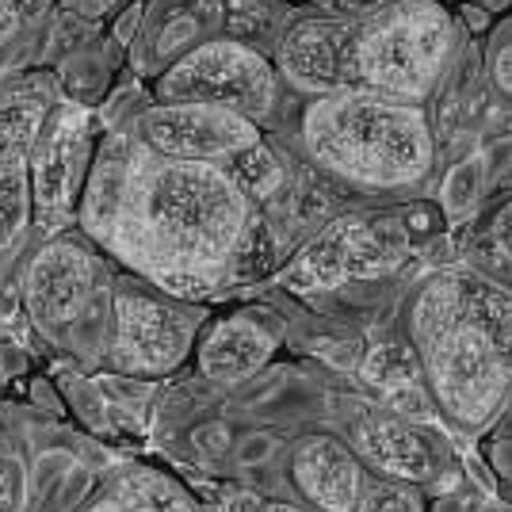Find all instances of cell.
<instances>
[{
  "label": "cell",
  "instance_id": "cb8c5ba5",
  "mask_svg": "<svg viewBox=\"0 0 512 512\" xmlns=\"http://www.w3.org/2000/svg\"><path fill=\"white\" fill-rule=\"evenodd\" d=\"M23 497H27V478L16 459L0 463V512H20Z\"/></svg>",
  "mask_w": 512,
  "mask_h": 512
},
{
  "label": "cell",
  "instance_id": "e575fe53",
  "mask_svg": "<svg viewBox=\"0 0 512 512\" xmlns=\"http://www.w3.org/2000/svg\"><path fill=\"white\" fill-rule=\"evenodd\" d=\"M287 4H306V0H287Z\"/></svg>",
  "mask_w": 512,
  "mask_h": 512
},
{
  "label": "cell",
  "instance_id": "1f68e13d",
  "mask_svg": "<svg viewBox=\"0 0 512 512\" xmlns=\"http://www.w3.org/2000/svg\"><path fill=\"white\" fill-rule=\"evenodd\" d=\"M260 512H299V509H291V505H260Z\"/></svg>",
  "mask_w": 512,
  "mask_h": 512
},
{
  "label": "cell",
  "instance_id": "9c48e42d",
  "mask_svg": "<svg viewBox=\"0 0 512 512\" xmlns=\"http://www.w3.org/2000/svg\"><path fill=\"white\" fill-rule=\"evenodd\" d=\"M130 134L165 157L218 161V165L264 142L260 127L237 111L203 104H157V100L134 119Z\"/></svg>",
  "mask_w": 512,
  "mask_h": 512
},
{
  "label": "cell",
  "instance_id": "7c38bea8",
  "mask_svg": "<svg viewBox=\"0 0 512 512\" xmlns=\"http://www.w3.org/2000/svg\"><path fill=\"white\" fill-rule=\"evenodd\" d=\"M291 478L321 512H356L363 497V470L352 451L333 436H310L291 455Z\"/></svg>",
  "mask_w": 512,
  "mask_h": 512
},
{
  "label": "cell",
  "instance_id": "ffe728a7",
  "mask_svg": "<svg viewBox=\"0 0 512 512\" xmlns=\"http://www.w3.org/2000/svg\"><path fill=\"white\" fill-rule=\"evenodd\" d=\"M363 379L371 386H379L383 394L398 390V386L417 383V367H413V348H402V344H375L363 360Z\"/></svg>",
  "mask_w": 512,
  "mask_h": 512
},
{
  "label": "cell",
  "instance_id": "9a60e30c",
  "mask_svg": "<svg viewBox=\"0 0 512 512\" xmlns=\"http://www.w3.org/2000/svg\"><path fill=\"white\" fill-rule=\"evenodd\" d=\"M291 23L295 16L287 0H226V39L253 46L268 58H276Z\"/></svg>",
  "mask_w": 512,
  "mask_h": 512
},
{
  "label": "cell",
  "instance_id": "d6a6232c",
  "mask_svg": "<svg viewBox=\"0 0 512 512\" xmlns=\"http://www.w3.org/2000/svg\"><path fill=\"white\" fill-rule=\"evenodd\" d=\"M0 379H4V329H0Z\"/></svg>",
  "mask_w": 512,
  "mask_h": 512
},
{
  "label": "cell",
  "instance_id": "5b68a950",
  "mask_svg": "<svg viewBox=\"0 0 512 512\" xmlns=\"http://www.w3.org/2000/svg\"><path fill=\"white\" fill-rule=\"evenodd\" d=\"M111 318L115 341L107 363L130 379H161L188 360L207 314L146 279H119L111 283Z\"/></svg>",
  "mask_w": 512,
  "mask_h": 512
},
{
  "label": "cell",
  "instance_id": "5bb4252c",
  "mask_svg": "<svg viewBox=\"0 0 512 512\" xmlns=\"http://www.w3.org/2000/svg\"><path fill=\"white\" fill-rule=\"evenodd\" d=\"M348 237H352V218H333L321 230L302 256L283 272V283L291 291H333L352 279V253H348Z\"/></svg>",
  "mask_w": 512,
  "mask_h": 512
},
{
  "label": "cell",
  "instance_id": "6da1fadb",
  "mask_svg": "<svg viewBox=\"0 0 512 512\" xmlns=\"http://www.w3.org/2000/svg\"><path fill=\"white\" fill-rule=\"evenodd\" d=\"M81 226L138 279L195 302L234 283L256 211L226 165L165 157L130 130H107L88 172Z\"/></svg>",
  "mask_w": 512,
  "mask_h": 512
},
{
  "label": "cell",
  "instance_id": "2e32d148",
  "mask_svg": "<svg viewBox=\"0 0 512 512\" xmlns=\"http://www.w3.org/2000/svg\"><path fill=\"white\" fill-rule=\"evenodd\" d=\"M119 512H195L192 497L180 490V482L150 467H130L115 490Z\"/></svg>",
  "mask_w": 512,
  "mask_h": 512
},
{
  "label": "cell",
  "instance_id": "8fae6325",
  "mask_svg": "<svg viewBox=\"0 0 512 512\" xmlns=\"http://www.w3.org/2000/svg\"><path fill=\"white\" fill-rule=\"evenodd\" d=\"M283 329L264 310H237L230 318L203 325L195 341L199 371L218 386H237L276 356Z\"/></svg>",
  "mask_w": 512,
  "mask_h": 512
},
{
  "label": "cell",
  "instance_id": "83f0119b",
  "mask_svg": "<svg viewBox=\"0 0 512 512\" xmlns=\"http://www.w3.org/2000/svg\"><path fill=\"white\" fill-rule=\"evenodd\" d=\"M490 241H493V249L512 264V199L490 218Z\"/></svg>",
  "mask_w": 512,
  "mask_h": 512
},
{
  "label": "cell",
  "instance_id": "8992f818",
  "mask_svg": "<svg viewBox=\"0 0 512 512\" xmlns=\"http://www.w3.org/2000/svg\"><path fill=\"white\" fill-rule=\"evenodd\" d=\"M100 146V123L88 104L58 100L46 107L27 153L31 222L43 237L62 234L85 199V184Z\"/></svg>",
  "mask_w": 512,
  "mask_h": 512
},
{
  "label": "cell",
  "instance_id": "44dd1931",
  "mask_svg": "<svg viewBox=\"0 0 512 512\" xmlns=\"http://www.w3.org/2000/svg\"><path fill=\"white\" fill-rule=\"evenodd\" d=\"M276 264V241L268 234V226L256 218V226L249 230L245 245H241V256L234 264V283H253V279L268 276Z\"/></svg>",
  "mask_w": 512,
  "mask_h": 512
},
{
  "label": "cell",
  "instance_id": "7a4b0ae2",
  "mask_svg": "<svg viewBox=\"0 0 512 512\" xmlns=\"http://www.w3.org/2000/svg\"><path fill=\"white\" fill-rule=\"evenodd\" d=\"M455 50L444 0H390L371 16H299L276 46V69L310 96L383 92L425 104Z\"/></svg>",
  "mask_w": 512,
  "mask_h": 512
},
{
  "label": "cell",
  "instance_id": "603a6c76",
  "mask_svg": "<svg viewBox=\"0 0 512 512\" xmlns=\"http://www.w3.org/2000/svg\"><path fill=\"white\" fill-rule=\"evenodd\" d=\"M54 0H0V46L20 39L31 23L43 16Z\"/></svg>",
  "mask_w": 512,
  "mask_h": 512
},
{
  "label": "cell",
  "instance_id": "52a82bcc",
  "mask_svg": "<svg viewBox=\"0 0 512 512\" xmlns=\"http://www.w3.org/2000/svg\"><path fill=\"white\" fill-rule=\"evenodd\" d=\"M279 96V69L268 54L253 46L218 35L211 43L195 46L180 62H172L153 81L157 104H203L237 111L260 123Z\"/></svg>",
  "mask_w": 512,
  "mask_h": 512
},
{
  "label": "cell",
  "instance_id": "d4e9b609",
  "mask_svg": "<svg viewBox=\"0 0 512 512\" xmlns=\"http://www.w3.org/2000/svg\"><path fill=\"white\" fill-rule=\"evenodd\" d=\"M486 69H490L493 88L505 92V96H512V39L493 46L490 58H486Z\"/></svg>",
  "mask_w": 512,
  "mask_h": 512
},
{
  "label": "cell",
  "instance_id": "7402d4cb",
  "mask_svg": "<svg viewBox=\"0 0 512 512\" xmlns=\"http://www.w3.org/2000/svg\"><path fill=\"white\" fill-rule=\"evenodd\" d=\"M356 512H425V501L417 497V490H409L406 482H375L360 497Z\"/></svg>",
  "mask_w": 512,
  "mask_h": 512
},
{
  "label": "cell",
  "instance_id": "277c9868",
  "mask_svg": "<svg viewBox=\"0 0 512 512\" xmlns=\"http://www.w3.org/2000/svg\"><path fill=\"white\" fill-rule=\"evenodd\" d=\"M409 337L436 402L455 421L478 425L505 402L512 383L509 352L470 310L459 276L421 287L409 306Z\"/></svg>",
  "mask_w": 512,
  "mask_h": 512
},
{
  "label": "cell",
  "instance_id": "e0dca14e",
  "mask_svg": "<svg viewBox=\"0 0 512 512\" xmlns=\"http://www.w3.org/2000/svg\"><path fill=\"white\" fill-rule=\"evenodd\" d=\"M31 226V180L27 165L0 169V256L8 253Z\"/></svg>",
  "mask_w": 512,
  "mask_h": 512
},
{
  "label": "cell",
  "instance_id": "ba28073f",
  "mask_svg": "<svg viewBox=\"0 0 512 512\" xmlns=\"http://www.w3.org/2000/svg\"><path fill=\"white\" fill-rule=\"evenodd\" d=\"M107 287L111 279L104 260L88 245V237L62 230L46 237V245L31 260L23 276V306L46 337L62 341L81 321H88L96 302L107 299Z\"/></svg>",
  "mask_w": 512,
  "mask_h": 512
},
{
  "label": "cell",
  "instance_id": "836d02e7",
  "mask_svg": "<svg viewBox=\"0 0 512 512\" xmlns=\"http://www.w3.org/2000/svg\"><path fill=\"white\" fill-rule=\"evenodd\" d=\"M92 512H119V505H100V509H92Z\"/></svg>",
  "mask_w": 512,
  "mask_h": 512
},
{
  "label": "cell",
  "instance_id": "f546056e",
  "mask_svg": "<svg viewBox=\"0 0 512 512\" xmlns=\"http://www.w3.org/2000/svg\"><path fill=\"white\" fill-rule=\"evenodd\" d=\"M272 448H276V440H268V436H253V440H245V444H241V463L268 459V451Z\"/></svg>",
  "mask_w": 512,
  "mask_h": 512
},
{
  "label": "cell",
  "instance_id": "3957f363",
  "mask_svg": "<svg viewBox=\"0 0 512 512\" xmlns=\"http://www.w3.org/2000/svg\"><path fill=\"white\" fill-rule=\"evenodd\" d=\"M302 146L321 172L371 192L413 188L436 161L425 104L383 92L314 96L302 111Z\"/></svg>",
  "mask_w": 512,
  "mask_h": 512
},
{
  "label": "cell",
  "instance_id": "d6986e66",
  "mask_svg": "<svg viewBox=\"0 0 512 512\" xmlns=\"http://www.w3.org/2000/svg\"><path fill=\"white\" fill-rule=\"evenodd\" d=\"M482 188H486V153H470L448 172L444 192H440V207L451 226L474 211V203L482 199Z\"/></svg>",
  "mask_w": 512,
  "mask_h": 512
},
{
  "label": "cell",
  "instance_id": "4fadbf2b",
  "mask_svg": "<svg viewBox=\"0 0 512 512\" xmlns=\"http://www.w3.org/2000/svg\"><path fill=\"white\" fill-rule=\"evenodd\" d=\"M356 451L367 467L386 474L390 482H428L436 474V448L428 444V436L394 417L363 421L356 432Z\"/></svg>",
  "mask_w": 512,
  "mask_h": 512
},
{
  "label": "cell",
  "instance_id": "4316f807",
  "mask_svg": "<svg viewBox=\"0 0 512 512\" xmlns=\"http://www.w3.org/2000/svg\"><path fill=\"white\" fill-rule=\"evenodd\" d=\"M390 0H318L321 16H371L386 8Z\"/></svg>",
  "mask_w": 512,
  "mask_h": 512
},
{
  "label": "cell",
  "instance_id": "484cf974",
  "mask_svg": "<svg viewBox=\"0 0 512 512\" xmlns=\"http://www.w3.org/2000/svg\"><path fill=\"white\" fill-rule=\"evenodd\" d=\"M54 4H62L65 12H73L77 20H107V16H115L127 0H54Z\"/></svg>",
  "mask_w": 512,
  "mask_h": 512
},
{
  "label": "cell",
  "instance_id": "f1b7e54d",
  "mask_svg": "<svg viewBox=\"0 0 512 512\" xmlns=\"http://www.w3.org/2000/svg\"><path fill=\"white\" fill-rule=\"evenodd\" d=\"M195 448L199 451H207V455H226V448H230V428L226 425H203V428H195Z\"/></svg>",
  "mask_w": 512,
  "mask_h": 512
},
{
  "label": "cell",
  "instance_id": "4dcf8cb0",
  "mask_svg": "<svg viewBox=\"0 0 512 512\" xmlns=\"http://www.w3.org/2000/svg\"><path fill=\"white\" fill-rule=\"evenodd\" d=\"M222 512H260V501L249 497V493H241V497H234V501H226V509Z\"/></svg>",
  "mask_w": 512,
  "mask_h": 512
},
{
  "label": "cell",
  "instance_id": "ac0fdd59",
  "mask_svg": "<svg viewBox=\"0 0 512 512\" xmlns=\"http://www.w3.org/2000/svg\"><path fill=\"white\" fill-rule=\"evenodd\" d=\"M226 169H230V176L241 184V192L249 195V199H272V195H279L283 184H287V172L279 165V157L268 150L264 142L253 146V150L230 157Z\"/></svg>",
  "mask_w": 512,
  "mask_h": 512
},
{
  "label": "cell",
  "instance_id": "30bf717a",
  "mask_svg": "<svg viewBox=\"0 0 512 512\" xmlns=\"http://www.w3.org/2000/svg\"><path fill=\"white\" fill-rule=\"evenodd\" d=\"M218 35H226V0H150L130 39V65L157 81L172 62Z\"/></svg>",
  "mask_w": 512,
  "mask_h": 512
}]
</instances>
